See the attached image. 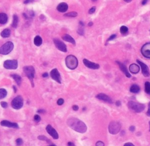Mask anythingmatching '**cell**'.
<instances>
[{
    "instance_id": "obj_47",
    "label": "cell",
    "mask_w": 150,
    "mask_h": 146,
    "mask_svg": "<svg viewBox=\"0 0 150 146\" xmlns=\"http://www.w3.org/2000/svg\"><path fill=\"white\" fill-rule=\"evenodd\" d=\"M148 0H143L142 1V5H144L147 4V3Z\"/></svg>"
},
{
    "instance_id": "obj_50",
    "label": "cell",
    "mask_w": 150,
    "mask_h": 146,
    "mask_svg": "<svg viewBox=\"0 0 150 146\" xmlns=\"http://www.w3.org/2000/svg\"><path fill=\"white\" fill-rule=\"evenodd\" d=\"M88 25L89 26V27H91V26L92 25H93V22H89V24H88Z\"/></svg>"
},
{
    "instance_id": "obj_54",
    "label": "cell",
    "mask_w": 150,
    "mask_h": 146,
    "mask_svg": "<svg viewBox=\"0 0 150 146\" xmlns=\"http://www.w3.org/2000/svg\"><path fill=\"white\" fill-rule=\"evenodd\" d=\"M92 1H97V0H92Z\"/></svg>"
},
{
    "instance_id": "obj_38",
    "label": "cell",
    "mask_w": 150,
    "mask_h": 146,
    "mask_svg": "<svg viewBox=\"0 0 150 146\" xmlns=\"http://www.w3.org/2000/svg\"><path fill=\"white\" fill-rule=\"evenodd\" d=\"M115 38H116V35H114H114H111V36L110 37H109V38L108 39H107V42H108L109 41H110V40H112V39H115Z\"/></svg>"
},
{
    "instance_id": "obj_6",
    "label": "cell",
    "mask_w": 150,
    "mask_h": 146,
    "mask_svg": "<svg viewBox=\"0 0 150 146\" xmlns=\"http://www.w3.org/2000/svg\"><path fill=\"white\" fill-rule=\"evenodd\" d=\"M24 105V100L23 98L21 96H18L15 97L12 101L11 102V106L14 109L19 110L22 108Z\"/></svg>"
},
{
    "instance_id": "obj_9",
    "label": "cell",
    "mask_w": 150,
    "mask_h": 146,
    "mask_svg": "<svg viewBox=\"0 0 150 146\" xmlns=\"http://www.w3.org/2000/svg\"><path fill=\"white\" fill-rule=\"evenodd\" d=\"M53 42H54L55 45L59 50H60V51L62 52H67L66 46L62 41H61V40L58 39H53Z\"/></svg>"
},
{
    "instance_id": "obj_46",
    "label": "cell",
    "mask_w": 150,
    "mask_h": 146,
    "mask_svg": "<svg viewBox=\"0 0 150 146\" xmlns=\"http://www.w3.org/2000/svg\"><path fill=\"white\" fill-rule=\"evenodd\" d=\"M68 146H75V144L71 142H68Z\"/></svg>"
},
{
    "instance_id": "obj_55",
    "label": "cell",
    "mask_w": 150,
    "mask_h": 146,
    "mask_svg": "<svg viewBox=\"0 0 150 146\" xmlns=\"http://www.w3.org/2000/svg\"></svg>"
},
{
    "instance_id": "obj_33",
    "label": "cell",
    "mask_w": 150,
    "mask_h": 146,
    "mask_svg": "<svg viewBox=\"0 0 150 146\" xmlns=\"http://www.w3.org/2000/svg\"><path fill=\"white\" fill-rule=\"evenodd\" d=\"M40 117L39 116L38 114H36L34 116V120H35V122H39V121H40Z\"/></svg>"
},
{
    "instance_id": "obj_11",
    "label": "cell",
    "mask_w": 150,
    "mask_h": 146,
    "mask_svg": "<svg viewBox=\"0 0 150 146\" xmlns=\"http://www.w3.org/2000/svg\"><path fill=\"white\" fill-rule=\"evenodd\" d=\"M137 62L138 64L141 66L142 73H143V75H144L145 77H149L150 76V72L148 66L144 64L143 62H142L141 61H139V60H137Z\"/></svg>"
},
{
    "instance_id": "obj_31",
    "label": "cell",
    "mask_w": 150,
    "mask_h": 146,
    "mask_svg": "<svg viewBox=\"0 0 150 146\" xmlns=\"http://www.w3.org/2000/svg\"><path fill=\"white\" fill-rule=\"evenodd\" d=\"M38 139H39V140H42V141H45V142H47L48 143H50V140H49V139L47 138L46 136H39L38 137Z\"/></svg>"
},
{
    "instance_id": "obj_28",
    "label": "cell",
    "mask_w": 150,
    "mask_h": 146,
    "mask_svg": "<svg viewBox=\"0 0 150 146\" xmlns=\"http://www.w3.org/2000/svg\"><path fill=\"white\" fill-rule=\"evenodd\" d=\"M145 92L148 95H150V83L149 82L145 83Z\"/></svg>"
},
{
    "instance_id": "obj_19",
    "label": "cell",
    "mask_w": 150,
    "mask_h": 146,
    "mask_svg": "<svg viewBox=\"0 0 150 146\" xmlns=\"http://www.w3.org/2000/svg\"><path fill=\"white\" fill-rule=\"evenodd\" d=\"M129 70L132 73L136 74V73H138L140 72V66H138V65L133 64L130 66Z\"/></svg>"
},
{
    "instance_id": "obj_41",
    "label": "cell",
    "mask_w": 150,
    "mask_h": 146,
    "mask_svg": "<svg viewBox=\"0 0 150 146\" xmlns=\"http://www.w3.org/2000/svg\"><path fill=\"white\" fill-rule=\"evenodd\" d=\"M72 109L75 111H77V110H79V107L77 105H74V106H72Z\"/></svg>"
},
{
    "instance_id": "obj_17",
    "label": "cell",
    "mask_w": 150,
    "mask_h": 146,
    "mask_svg": "<svg viewBox=\"0 0 150 146\" xmlns=\"http://www.w3.org/2000/svg\"><path fill=\"white\" fill-rule=\"evenodd\" d=\"M116 62L117 64L118 65L119 67H120L121 71L125 74V75L127 77H131V74H130V73L128 72V70H127V68L126 66H125V65H124L123 64H122V63L118 61H117Z\"/></svg>"
},
{
    "instance_id": "obj_44",
    "label": "cell",
    "mask_w": 150,
    "mask_h": 146,
    "mask_svg": "<svg viewBox=\"0 0 150 146\" xmlns=\"http://www.w3.org/2000/svg\"><path fill=\"white\" fill-rule=\"evenodd\" d=\"M130 131H132V132H133V131H134V130H135V127L134 126H131V127H130Z\"/></svg>"
},
{
    "instance_id": "obj_43",
    "label": "cell",
    "mask_w": 150,
    "mask_h": 146,
    "mask_svg": "<svg viewBox=\"0 0 150 146\" xmlns=\"http://www.w3.org/2000/svg\"><path fill=\"white\" fill-rule=\"evenodd\" d=\"M45 112V110H44L43 109H39L37 111V113H43Z\"/></svg>"
},
{
    "instance_id": "obj_8",
    "label": "cell",
    "mask_w": 150,
    "mask_h": 146,
    "mask_svg": "<svg viewBox=\"0 0 150 146\" xmlns=\"http://www.w3.org/2000/svg\"><path fill=\"white\" fill-rule=\"evenodd\" d=\"M4 67L7 69H16L18 68L17 60H6L4 63Z\"/></svg>"
},
{
    "instance_id": "obj_30",
    "label": "cell",
    "mask_w": 150,
    "mask_h": 146,
    "mask_svg": "<svg viewBox=\"0 0 150 146\" xmlns=\"http://www.w3.org/2000/svg\"><path fill=\"white\" fill-rule=\"evenodd\" d=\"M65 17H76L77 16V13L76 12H71L67 13L64 15Z\"/></svg>"
},
{
    "instance_id": "obj_52",
    "label": "cell",
    "mask_w": 150,
    "mask_h": 146,
    "mask_svg": "<svg viewBox=\"0 0 150 146\" xmlns=\"http://www.w3.org/2000/svg\"><path fill=\"white\" fill-rule=\"evenodd\" d=\"M13 88H14V92H17V89H16V87H15V86H13Z\"/></svg>"
},
{
    "instance_id": "obj_22",
    "label": "cell",
    "mask_w": 150,
    "mask_h": 146,
    "mask_svg": "<svg viewBox=\"0 0 150 146\" xmlns=\"http://www.w3.org/2000/svg\"><path fill=\"white\" fill-rule=\"evenodd\" d=\"M8 17L5 13H0V24H5L7 22Z\"/></svg>"
},
{
    "instance_id": "obj_53",
    "label": "cell",
    "mask_w": 150,
    "mask_h": 146,
    "mask_svg": "<svg viewBox=\"0 0 150 146\" xmlns=\"http://www.w3.org/2000/svg\"><path fill=\"white\" fill-rule=\"evenodd\" d=\"M50 146H56L55 145V144H52V145Z\"/></svg>"
},
{
    "instance_id": "obj_13",
    "label": "cell",
    "mask_w": 150,
    "mask_h": 146,
    "mask_svg": "<svg viewBox=\"0 0 150 146\" xmlns=\"http://www.w3.org/2000/svg\"><path fill=\"white\" fill-rule=\"evenodd\" d=\"M46 130L47 132L48 133V134L50 136H51L54 139H59V135L58 132H57L56 130L54 128L52 127V126L50 125H48L46 127Z\"/></svg>"
},
{
    "instance_id": "obj_14",
    "label": "cell",
    "mask_w": 150,
    "mask_h": 146,
    "mask_svg": "<svg viewBox=\"0 0 150 146\" xmlns=\"http://www.w3.org/2000/svg\"><path fill=\"white\" fill-rule=\"evenodd\" d=\"M1 125L4 127H7L9 128H14V129H18L19 126L17 123H13L8 120H2L1 121Z\"/></svg>"
},
{
    "instance_id": "obj_26",
    "label": "cell",
    "mask_w": 150,
    "mask_h": 146,
    "mask_svg": "<svg viewBox=\"0 0 150 146\" xmlns=\"http://www.w3.org/2000/svg\"><path fill=\"white\" fill-rule=\"evenodd\" d=\"M18 23V17L17 15H14L13 16V22L12 24V27L14 28L17 27Z\"/></svg>"
},
{
    "instance_id": "obj_32",
    "label": "cell",
    "mask_w": 150,
    "mask_h": 146,
    "mask_svg": "<svg viewBox=\"0 0 150 146\" xmlns=\"http://www.w3.org/2000/svg\"><path fill=\"white\" fill-rule=\"evenodd\" d=\"M16 144H17V145L18 146H21L22 144H23V140H22V139L19 138V139H17V140H16Z\"/></svg>"
},
{
    "instance_id": "obj_21",
    "label": "cell",
    "mask_w": 150,
    "mask_h": 146,
    "mask_svg": "<svg viewBox=\"0 0 150 146\" xmlns=\"http://www.w3.org/2000/svg\"><path fill=\"white\" fill-rule=\"evenodd\" d=\"M130 91L133 93H138L140 91V87L138 85L136 84H134L130 87Z\"/></svg>"
},
{
    "instance_id": "obj_24",
    "label": "cell",
    "mask_w": 150,
    "mask_h": 146,
    "mask_svg": "<svg viewBox=\"0 0 150 146\" xmlns=\"http://www.w3.org/2000/svg\"><path fill=\"white\" fill-rule=\"evenodd\" d=\"M42 43V39L40 36H36L34 38V44L37 46H40Z\"/></svg>"
},
{
    "instance_id": "obj_40",
    "label": "cell",
    "mask_w": 150,
    "mask_h": 146,
    "mask_svg": "<svg viewBox=\"0 0 150 146\" xmlns=\"http://www.w3.org/2000/svg\"><path fill=\"white\" fill-rule=\"evenodd\" d=\"M147 115L148 117H150V102L149 104H148V109L147 112Z\"/></svg>"
},
{
    "instance_id": "obj_45",
    "label": "cell",
    "mask_w": 150,
    "mask_h": 146,
    "mask_svg": "<svg viewBox=\"0 0 150 146\" xmlns=\"http://www.w3.org/2000/svg\"><path fill=\"white\" fill-rule=\"evenodd\" d=\"M33 1V0H25V1H24V4H28L29 2H31Z\"/></svg>"
},
{
    "instance_id": "obj_36",
    "label": "cell",
    "mask_w": 150,
    "mask_h": 146,
    "mask_svg": "<svg viewBox=\"0 0 150 146\" xmlns=\"http://www.w3.org/2000/svg\"><path fill=\"white\" fill-rule=\"evenodd\" d=\"M1 106H2L3 108H6L8 107V103L5 102H1Z\"/></svg>"
},
{
    "instance_id": "obj_16",
    "label": "cell",
    "mask_w": 150,
    "mask_h": 146,
    "mask_svg": "<svg viewBox=\"0 0 150 146\" xmlns=\"http://www.w3.org/2000/svg\"><path fill=\"white\" fill-rule=\"evenodd\" d=\"M96 97L97 99H98L99 100H102V101L107 102V103H110V104L112 103V99H111L109 96H108L107 95H106V94H104V93L98 94L97 95H96Z\"/></svg>"
},
{
    "instance_id": "obj_48",
    "label": "cell",
    "mask_w": 150,
    "mask_h": 146,
    "mask_svg": "<svg viewBox=\"0 0 150 146\" xmlns=\"http://www.w3.org/2000/svg\"><path fill=\"white\" fill-rule=\"evenodd\" d=\"M48 76H49V74L48 73H43V74H42L43 77H47Z\"/></svg>"
},
{
    "instance_id": "obj_23",
    "label": "cell",
    "mask_w": 150,
    "mask_h": 146,
    "mask_svg": "<svg viewBox=\"0 0 150 146\" xmlns=\"http://www.w3.org/2000/svg\"><path fill=\"white\" fill-rule=\"evenodd\" d=\"M11 77L14 79V80L15 81V82L18 84V85L20 86L21 82H22V78L18 74H13L11 75Z\"/></svg>"
},
{
    "instance_id": "obj_39",
    "label": "cell",
    "mask_w": 150,
    "mask_h": 146,
    "mask_svg": "<svg viewBox=\"0 0 150 146\" xmlns=\"http://www.w3.org/2000/svg\"><path fill=\"white\" fill-rule=\"evenodd\" d=\"M77 32L80 34V35H83V30L82 28H80L78 30Z\"/></svg>"
},
{
    "instance_id": "obj_29",
    "label": "cell",
    "mask_w": 150,
    "mask_h": 146,
    "mask_svg": "<svg viewBox=\"0 0 150 146\" xmlns=\"http://www.w3.org/2000/svg\"><path fill=\"white\" fill-rule=\"evenodd\" d=\"M128 28L125 27V26H122V27L120 28V32H121V34H123V35H126V34L128 33Z\"/></svg>"
},
{
    "instance_id": "obj_49",
    "label": "cell",
    "mask_w": 150,
    "mask_h": 146,
    "mask_svg": "<svg viewBox=\"0 0 150 146\" xmlns=\"http://www.w3.org/2000/svg\"><path fill=\"white\" fill-rule=\"evenodd\" d=\"M115 105L117 106H120L121 105V102H120V101H117L116 103H115Z\"/></svg>"
},
{
    "instance_id": "obj_10",
    "label": "cell",
    "mask_w": 150,
    "mask_h": 146,
    "mask_svg": "<svg viewBox=\"0 0 150 146\" xmlns=\"http://www.w3.org/2000/svg\"><path fill=\"white\" fill-rule=\"evenodd\" d=\"M50 76L53 80L56 81L59 83H61V74L57 69H53L50 72Z\"/></svg>"
},
{
    "instance_id": "obj_25",
    "label": "cell",
    "mask_w": 150,
    "mask_h": 146,
    "mask_svg": "<svg viewBox=\"0 0 150 146\" xmlns=\"http://www.w3.org/2000/svg\"><path fill=\"white\" fill-rule=\"evenodd\" d=\"M11 31L9 29H5V30H3L1 33V35L2 38H8L10 36Z\"/></svg>"
},
{
    "instance_id": "obj_5",
    "label": "cell",
    "mask_w": 150,
    "mask_h": 146,
    "mask_svg": "<svg viewBox=\"0 0 150 146\" xmlns=\"http://www.w3.org/2000/svg\"><path fill=\"white\" fill-rule=\"evenodd\" d=\"M120 129H121V124L117 121H112L109 124V131L110 134H116L120 131Z\"/></svg>"
},
{
    "instance_id": "obj_51",
    "label": "cell",
    "mask_w": 150,
    "mask_h": 146,
    "mask_svg": "<svg viewBox=\"0 0 150 146\" xmlns=\"http://www.w3.org/2000/svg\"><path fill=\"white\" fill-rule=\"evenodd\" d=\"M124 1L126 2H131L132 0H124Z\"/></svg>"
},
{
    "instance_id": "obj_42",
    "label": "cell",
    "mask_w": 150,
    "mask_h": 146,
    "mask_svg": "<svg viewBox=\"0 0 150 146\" xmlns=\"http://www.w3.org/2000/svg\"><path fill=\"white\" fill-rule=\"evenodd\" d=\"M123 146H135L133 143H125L124 145Z\"/></svg>"
},
{
    "instance_id": "obj_20",
    "label": "cell",
    "mask_w": 150,
    "mask_h": 146,
    "mask_svg": "<svg viewBox=\"0 0 150 146\" xmlns=\"http://www.w3.org/2000/svg\"><path fill=\"white\" fill-rule=\"evenodd\" d=\"M62 39L64 40H65V41L69 42L72 43L73 45L76 44V42H75L74 39H73L71 35H68V34H65V35H63L62 36Z\"/></svg>"
},
{
    "instance_id": "obj_37",
    "label": "cell",
    "mask_w": 150,
    "mask_h": 146,
    "mask_svg": "<svg viewBox=\"0 0 150 146\" xmlns=\"http://www.w3.org/2000/svg\"><path fill=\"white\" fill-rule=\"evenodd\" d=\"M96 146H104V144L102 141H98L96 143Z\"/></svg>"
},
{
    "instance_id": "obj_34",
    "label": "cell",
    "mask_w": 150,
    "mask_h": 146,
    "mask_svg": "<svg viewBox=\"0 0 150 146\" xmlns=\"http://www.w3.org/2000/svg\"><path fill=\"white\" fill-rule=\"evenodd\" d=\"M64 99H59L58 100V101H57V104H58V105H59V106H61V105H62L63 103H64Z\"/></svg>"
},
{
    "instance_id": "obj_18",
    "label": "cell",
    "mask_w": 150,
    "mask_h": 146,
    "mask_svg": "<svg viewBox=\"0 0 150 146\" xmlns=\"http://www.w3.org/2000/svg\"><path fill=\"white\" fill-rule=\"evenodd\" d=\"M68 9V5L66 2L60 3L57 6V10L61 12H65Z\"/></svg>"
},
{
    "instance_id": "obj_27",
    "label": "cell",
    "mask_w": 150,
    "mask_h": 146,
    "mask_svg": "<svg viewBox=\"0 0 150 146\" xmlns=\"http://www.w3.org/2000/svg\"><path fill=\"white\" fill-rule=\"evenodd\" d=\"M7 95V91L5 89H0V99L5 98Z\"/></svg>"
},
{
    "instance_id": "obj_15",
    "label": "cell",
    "mask_w": 150,
    "mask_h": 146,
    "mask_svg": "<svg viewBox=\"0 0 150 146\" xmlns=\"http://www.w3.org/2000/svg\"><path fill=\"white\" fill-rule=\"evenodd\" d=\"M83 64H84L86 67L90 68V69H98L100 68V66H99V64H95L94 62H92L89 61V60L86 59H84L83 61Z\"/></svg>"
},
{
    "instance_id": "obj_3",
    "label": "cell",
    "mask_w": 150,
    "mask_h": 146,
    "mask_svg": "<svg viewBox=\"0 0 150 146\" xmlns=\"http://www.w3.org/2000/svg\"><path fill=\"white\" fill-rule=\"evenodd\" d=\"M65 62L67 67L72 70L76 69L78 66V60L76 56L73 55H69L67 56Z\"/></svg>"
},
{
    "instance_id": "obj_1",
    "label": "cell",
    "mask_w": 150,
    "mask_h": 146,
    "mask_svg": "<svg viewBox=\"0 0 150 146\" xmlns=\"http://www.w3.org/2000/svg\"><path fill=\"white\" fill-rule=\"evenodd\" d=\"M67 124L72 129L80 133H84L87 131V128L85 123L77 118H70L67 120Z\"/></svg>"
},
{
    "instance_id": "obj_4",
    "label": "cell",
    "mask_w": 150,
    "mask_h": 146,
    "mask_svg": "<svg viewBox=\"0 0 150 146\" xmlns=\"http://www.w3.org/2000/svg\"><path fill=\"white\" fill-rule=\"evenodd\" d=\"M23 71L24 73L25 74V75L27 76L28 78L29 79L30 82H31L32 87L34 86V76H35V68L32 66H24L23 68Z\"/></svg>"
},
{
    "instance_id": "obj_2",
    "label": "cell",
    "mask_w": 150,
    "mask_h": 146,
    "mask_svg": "<svg viewBox=\"0 0 150 146\" xmlns=\"http://www.w3.org/2000/svg\"><path fill=\"white\" fill-rule=\"evenodd\" d=\"M127 105H128V108L130 110L136 113L142 112L143 111H144L145 108H146L145 105H143V104L133 101H130Z\"/></svg>"
},
{
    "instance_id": "obj_35",
    "label": "cell",
    "mask_w": 150,
    "mask_h": 146,
    "mask_svg": "<svg viewBox=\"0 0 150 146\" xmlns=\"http://www.w3.org/2000/svg\"><path fill=\"white\" fill-rule=\"evenodd\" d=\"M96 6H93V7H92V8H91L90 9V10L89 11V13L90 14H93V13L95 12V11H96Z\"/></svg>"
},
{
    "instance_id": "obj_7",
    "label": "cell",
    "mask_w": 150,
    "mask_h": 146,
    "mask_svg": "<svg viewBox=\"0 0 150 146\" xmlns=\"http://www.w3.org/2000/svg\"><path fill=\"white\" fill-rule=\"evenodd\" d=\"M13 48H14V44L12 42H7L0 48V54H8L12 51Z\"/></svg>"
},
{
    "instance_id": "obj_12",
    "label": "cell",
    "mask_w": 150,
    "mask_h": 146,
    "mask_svg": "<svg viewBox=\"0 0 150 146\" xmlns=\"http://www.w3.org/2000/svg\"><path fill=\"white\" fill-rule=\"evenodd\" d=\"M141 52L144 57L150 59V43L143 45L141 49Z\"/></svg>"
}]
</instances>
